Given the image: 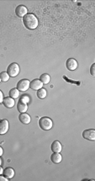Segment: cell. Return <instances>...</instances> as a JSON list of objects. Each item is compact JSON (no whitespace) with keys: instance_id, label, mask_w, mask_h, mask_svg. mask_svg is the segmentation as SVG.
<instances>
[{"instance_id":"cell-1","label":"cell","mask_w":95,"mask_h":181,"mask_svg":"<svg viewBox=\"0 0 95 181\" xmlns=\"http://www.w3.org/2000/svg\"><path fill=\"white\" fill-rule=\"evenodd\" d=\"M23 23H24L25 27L28 29H30V30L36 29L38 27V25H39L38 19L32 13H29V14L25 15V17L23 18Z\"/></svg>"},{"instance_id":"cell-2","label":"cell","mask_w":95,"mask_h":181,"mask_svg":"<svg viewBox=\"0 0 95 181\" xmlns=\"http://www.w3.org/2000/svg\"><path fill=\"white\" fill-rule=\"evenodd\" d=\"M39 127L43 131H49L53 127V122L51 119L47 116L40 118L39 120Z\"/></svg>"},{"instance_id":"cell-3","label":"cell","mask_w":95,"mask_h":181,"mask_svg":"<svg viewBox=\"0 0 95 181\" xmlns=\"http://www.w3.org/2000/svg\"><path fill=\"white\" fill-rule=\"evenodd\" d=\"M7 73L11 78H15L20 74V66L16 63H13L9 65L7 68Z\"/></svg>"},{"instance_id":"cell-4","label":"cell","mask_w":95,"mask_h":181,"mask_svg":"<svg viewBox=\"0 0 95 181\" xmlns=\"http://www.w3.org/2000/svg\"><path fill=\"white\" fill-rule=\"evenodd\" d=\"M30 82L28 79H21L17 83V89L21 92H25L30 88Z\"/></svg>"},{"instance_id":"cell-5","label":"cell","mask_w":95,"mask_h":181,"mask_svg":"<svg viewBox=\"0 0 95 181\" xmlns=\"http://www.w3.org/2000/svg\"><path fill=\"white\" fill-rule=\"evenodd\" d=\"M83 137L84 139H86V140L94 142L95 130L94 129H88V130H85L84 132H83Z\"/></svg>"},{"instance_id":"cell-6","label":"cell","mask_w":95,"mask_h":181,"mask_svg":"<svg viewBox=\"0 0 95 181\" xmlns=\"http://www.w3.org/2000/svg\"><path fill=\"white\" fill-rule=\"evenodd\" d=\"M15 14L20 18H21V17L24 18L25 15L28 14V10L25 5H19L15 9Z\"/></svg>"},{"instance_id":"cell-7","label":"cell","mask_w":95,"mask_h":181,"mask_svg":"<svg viewBox=\"0 0 95 181\" xmlns=\"http://www.w3.org/2000/svg\"><path fill=\"white\" fill-rule=\"evenodd\" d=\"M77 66H78L77 62L74 58H69L66 60V67L69 71H75L76 69L77 68Z\"/></svg>"},{"instance_id":"cell-8","label":"cell","mask_w":95,"mask_h":181,"mask_svg":"<svg viewBox=\"0 0 95 181\" xmlns=\"http://www.w3.org/2000/svg\"><path fill=\"white\" fill-rule=\"evenodd\" d=\"M10 127V123L7 120H1L0 121V135H4L7 133Z\"/></svg>"},{"instance_id":"cell-9","label":"cell","mask_w":95,"mask_h":181,"mask_svg":"<svg viewBox=\"0 0 95 181\" xmlns=\"http://www.w3.org/2000/svg\"><path fill=\"white\" fill-rule=\"evenodd\" d=\"M43 83H41L40 79H34L30 83V88L33 90H39L40 88L43 87Z\"/></svg>"},{"instance_id":"cell-10","label":"cell","mask_w":95,"mask_h":181,"mask_svg":"<svg viewBox=\"0 0 95 181\" xmlns=\"http://www.w3.org/2000/svg\"><path fill=\"white\" fill-rule=\"evenodd\" d=\"M3 174H4V176L6 179H8V180L13 179L14 176H15V169H14L13 168L8 167V168H6L5 169H4Z\"/></svg>"},{"instance_id":"cell-11","label":"cell","mask_w":95,"mask_h":181,"mask_svg":"<svg viewBox=\"0 0 95 181\" xmlns=\"http://www.w3.org/2000/svg\"><path fill=\"white\" fill-rule=\"evenodd\" d=\"M19 119H20V122L23 123L24 125H28V124H30V121H31V118H30V116H29L28 114H26V113H20Z\"/></svg>"},{"instance_id":"cell-12","label":"cell","mask_w":95,"mask_h":181,"mask_svg":"<svg viewBox=\"0 0 95 181\" xmlns=\"http://www.w3.org/2000/svg\"><path fill=\"white\" fill-rule=\"evenodd\" d=\"M50 160L53 163L58 164L62 160V156H61L60 152H53L52 155L50 156Z\"/></svg>"},{"instance_id":"cell-13","label":"cell","mask_w":95,"mask_h":181,"mask_svg":"<svg viewBox=\"0 0 95 181\" xmlns=\"http://www.w3.org/2000/svg\"><path fill=\"white\" fill-rule=\"evenodd\" d=\"M3 104L4 105L5 107L8 108V109H10V108H13L15 106V99L12 98H10V96L9 97H6V98H4V101H3Z\"/></svg>"},{"instance_id":"cell-14","label":"cell","mask_w":95,"mask_h":181,"mask_svg":"<svg viewBox=\"0 0 95 181\" xmlns=\"http://www.w3.org/2000/svg\"><path fill=\"white\" fill-rule=\"evenodd\" d=\"M62 150L61 143L59 141H54L51 144V151L53 152H61Z\"/></svg>"},{"instance_id":"cell-15","label":"cell","mask_w":95,"mask_h":181,"mask_svg":"<svg viewBox=\"0 0 95 181\" xmlns=\"http://www.w3.org/2000/svg\"><path fill=\"white\" fill-rule=\"evenodd\" d=\"M17 110L20 113H25L27 111V110H28V104L19 101L18 104H17Z\"/></svg>"},{"instance_id":"cell-16","label":"cell","mask_w":95,"mask_h":181,"mask_svg":"<svg viewBox=\"0 0 95 181\" xmlns=\"http://www.w3.org/2000/svg\"><path fill=\"white\" fill-rule=\"evenodd\" d=\"M40 80L41 81V83H43V84H48V83H50V75L47 74H42L40 77Z\"/></svg>"},{"instance_id":"cell-17","label":"cell","mask_w":95,"mask_h":181,"mask_svg":"<svg viewBox=\"0 0 95 181\" xmlns=\"http://www.w3.org/2000/svg\"><path fill=\"white\" fill-rule=\"evenodd\" d=\"M20 96V91L17 89V88H12L10 89V98L14 99H16L17 98H19Z\"/></svg>"},{"instance_id":"cell-18","label":"cell","mask_w":95,"mask_h":181,"mask_svg":"<svg viewBox=\"0 0 95 181\" xmlns=\"http://www.w3.org/2000/svg\"><path fill=\"white\" fill-rule=\"evenodd\" d=\"M46 94H47V92H46V89H45V88H41L39 90H37V97L40 99H45L46 97Z\"/></svg>"},{"instance_id":"cell-19","label":"cell","mask_w":95,"mask_h":181,"mask_svg":"<svg viewBox=\"0 0 95 181\" xmlns=\"http://www.w3.org/2000/svg\"><path fill=\"white\" fill-rule=\"evenodd\" d=\"M0 79L2 82H7L10 79V75L8 74L7 72H2L0 74Z\"/></svg>"},{"instance_id":"cell-20","label":"cell","mask_w":95,"mask_h":181,"mask_svg":"<svg viewBox=\"0 0 95 181\" xmlns=\"http://www.w3.org/2000/svg\"><path fill=\"white\" fill-rule=\"evenodd\" d=\"M19 101L22 102V103H25L28 104V103L30 102V98H29V96H27V95H24L22 98L20 99Z\"/></svg>"},{"instance_id":"cell-21","label":"cell","mask_w":95,"mask_h":181,"mask_svg":"<svg viewBox=\"0 0 95 181\" xmlns=\"http://www.w3.org/2000/svg\"><path fill=\"white\" fill-rule=\"evenodd\" d=\"M90 74L93 77H94L95 76V63H93L92 64V66H91Z\"/></svg>"},{"instance_id":"cell-22","label":"cell","mask_w":95,"mask_h":181,"mask_svg":"<svg viewBox=\"0 0 95 181\" xmlns=\"http://www.w3.org/2000/svg\"><path fill=\"white\" fill-rule=\"evenodd\" d=\"M4 93H3V92L0 90V104H3V101H4Z\"/></svg>"},{"instance_id":"cell-23","label":"cell","mask_w":95,"mask_h":181,"mask_svg":"<svg viewBox=\"0 0 95 181\" xmlns=\"http://www.w3.org/2000/svg\"><path fill=\"white\" fill-rule=\"evenodd\" d=\"M9 180L6 179L4 176H2V174H0V181H8Z\"/></svg>"},{"instance_id":"cell-24","label":"cell","mask_w":95,"mask_h":181,"mask_svg":"<svg viewBox=\"0 0 95 181\" xmlns=\"http://www.w3.org/2000/svg\"><path fill=\"white\" fill-rule=\"evenodd\" d=\"M3 152H4V150H3L2 147L0 146V156H2V155H3Z\"/></svg>"},{"instance_id":"cell-25","label":"cell","mask_w":95,"mask_h":181,"mask_svg":"<svg viewBox=\"0 0 95 181\" xmlns=\"http://www.w3.org/2000/svg\"><path fill=\"white\" fill-rule=\"evenodd\" d=\"M3 172H4V169H3V168L0 166V174H3Z\"/></svg>"},{"instance_id":"cell-26","label":"cell","mask_w":95,"mask_h":181,"mask_svg":"<svg viewBox=\"0 0 95 181\" xmlns=\"http://www.w3.org/2000/svg\"><path fill=\"white\" fill-rule=\"evenodd\" d=\"M2 165V159H1V157H0V166Z\"/></svg>"},{"instance_id":"cell-27","label":"cell","mask_w":95,"mask_h":181,"mask_svg":"<svg viewBox=\"0 0 95 181\" xmlns=\"http://www.w3.org/2000/svg\"><path fill=\"white\" fill-rule=\"evenodd\" d=\"M0 83H1V79H0Z\"/></svg>"}]
</instances>
